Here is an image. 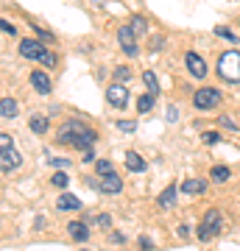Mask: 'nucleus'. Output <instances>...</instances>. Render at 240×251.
Instances as JSON below:
<instances>
[{"mask_svg": "<svg viewBox=\"0 0 240 251\" xmlns=\"http://www.w3.org/2000/svg\"><path fill=\"white\" fill-rule=\"evenodd\" d=\"M218 75L223 81H229V84H238L240 81V53L238 50L221 53V59H218Z\"/></svg>", "mask_w": 240, "mask_h": 251, "instance_id": "nucleus-1", "label": "nucleus"}, {"mask_svg": "<svg viewBox=\"0 0 240 251\" xmlns=\"http://www.w3.org/2000/svg\"><path fill=\"white\" fill-rule=\"evenodd\" d=\"M84 131H87V126L81 123V120H67V123L56 131V140H59V145H79Z\"/></svg>", "mask_w": 240, "mask_h": 251, "instance_id": "nucleus-2", "label": "nucleus"}, {"mask_svg": "<svg viewBox=\"0 0 240 251\" xmlns=\"http://www.w3.org/2000/svg\"><path fill=\"white\" fill-rule=\"evenodd\" d=\"M218 232H221V212H218V209H207L204 221H201V226H198V240L207 243Z\"/></svg>", "mask_w": 240, "mask_h": 251, "instance_id": "nucleus-3", "label": "nucleus"}, {"mask_svg": "<svg viewBox=\"0 0 240 251\" xmlns=\"http://www.w3.org/2000/svg\"><path fill=\"white\" fill-rule=\"evenodd\" d=\"M193 103H196V109H213V106H218L221 103V92L215 90V87H201V90L193 95Z\"/></svg>", "mask_w": 240, "mask_h": 251, "instance_id": "nucleus-4", "label": "nucleus"}, {"mask_svg": "<svg viewBox=\"0 0 240 251\" xmlns=\"http://www.w3.org/2000/svg\"><path fill=\"white\" fill-rule=\"evenodd\" d=\"M117 42H120V48L126 50V56L140 53V48H137V34L132 31V25H123L120 31H117Z\"/></svg>", "mask_w": 240, "mask_h": 251, "instance_id": "nucleus-5", "label": "nucleus"}, {"mask_svg": "<svg viewBox=\"0 0 240 251\" xmlns=\"http://www.w3.org/2000/svg\"><path fill=\"white\" fill-rule=\"evenodd\" d=\"M45 53H48L45 45L36 42V39H23V42H20V56H26V59H36V62H39Z\"/></svg>", "mask_w": 240, "mask_h": 251, "instance_id": "nucleus-6", "label": "nucleus"}, {"mask_svg": "<svg viewBox=\"0 0 240 251\" xmlns=\"http://www.w3.org/2000/svg\"><path fill=\"white\" fill-rule=\"evenodd\" d=\"M185 64H187V70H190L193 78H204V75H207V62L198 53H193V50L185 56Z\"/></svg>", "mask_w": 240, "mask_h": 251, "instance_id": "nucleus-7", "label": "nucleus"}, {"mask_svg": "<svg viewBox=\"0 0 240 251\" xmlns=\"http://www.w3.org/2000/svg\"><path fill=\"white\" fill-rule=\"evenodd\" d=\"M0 165H3V173H9V171H17L23 159H20V153L14 148H0Z\"/></svg>", "mask_w": 240, "mask_h": 251, "instance_id": "nucleus-8", "label": "nucleus"}, {"mask_svg": "<svg viewBox=\"0 0 240 251\" xmlns=\"http://www.w3.org/2000/svg\"><path fill=\"white\" fill-rule=\"evenodd\" d=\"M107 100L112 103V106L117 109H126V103H129V92H126V87H120V84H112L107 90Z\"/></svg>", "mask_w": 240, "mask_h": 251, "instance_id": "nucleus-9", "label": "nucleus"}, {"mask_svg": "<svg viewBox=\"0 0 240 251\" xmlns=\"http://www.w3.org/2000/svg\"><path fill=\"white\" fill-rule=\"evenodd\" d=\"M101 193H107V196H115V193H120L123 190V181L117 179L115 173H109V176H101Z\"/></svg>", "mask_w": 240, "mask_h": 251, "instance_id": "nucleus-10", "label": "nucleus"}, {"mask_svg": "<svg viewBox=\"0 0 240 251\" xmlns=\"http://www.w3.org/2000/svg\"><path fill=\"white\" fill-rule=\"evenodd\" d=\"M31 87H34L39 95H48V92H51V78H48V73H42V70L31 73Z\"/></svg>", "mask_w": 240, "mask_h": 251, "instance_id": "nucleus-11", "label": "nucleus"}, {"mask_svg": "<svg viewBox=\"0 0 240 251\" xmlns=\"http://www.w3.org/2000/svg\"><path fill=\"white\" fill-rule=\"evenodd\" d=\"M56 209H62V212H73V209H81V201L70 193H62V196L56 198Z\"/></svg>", "mask_w": 240, "mask_h": 251, "instance_id": "nucleus-12", "label": "nucleus"}, {"mask_svg": "<svg viewBox=\"0 0 240 251\" xmlns=\"http://www.w3.org/2000/svg\"><path fill=\"white\" fill-rule=\"evenodd\" d=\"M126 165H129V171H132V173H142V171H145V159H142L137 151L126 153Z\"/></svg>", "mask_w": 240, "mask_h": 251, "instance_id": "nucleus-13", "label": "nucleus"}, {"mask_svg": "<svg viewBox=\"0 0 240 251\" xmlns=\"http://www.w3.org/2000/svg\"><path fill=\"white\" fill-rule=\"evenodd\" d=\"M182 190H185L187 196H201L207 190V181H201V179H187L185 184H182Z\"/></svg>", "mask_w": 240, "mask_h": 251, "instance_id": "nucleus-14", "label": "nucleus"}, {"mask_svg": "<svg viewBox=\"0 0 240 251\" xmlns=\"http://www.w3.org/2000/svg\"><path fill=\"white\" fill-rule=\"evenodd\" d=\"M14 115H17V103H14V98H0V117H3V120H11Z\"/></svg>", "mask_w": 240, "mask_h": 251, "instance_id": "nucleus-15", "label": "nucleus"}, {"mask_svg": "<svg viewBox=\"0 0 240 251\" xmlns=\"http://www.w3.org/2000/svg\"><path fill=\"white\" fill-rule=\"evenodd\" d=\"M67 232H70V237H73V240H81V243H84V240L89 237L87 226H84V224H76V221H73V224L67 226Z\"/></svg>", "mask_w": 240, "mask_h": 251, "instance_id": "nucleus-16", "label": "nucleus"}, {"mask_svg": "<svg viewBox=\"0 0 240 251\" xmlns=\"http://www.w3.org/2000/svg\"><path fill=\"white\" fill-rule=\"evenodd\" d=\"M31 131H34V134H45V131H48V128H51V123H48V117H31Z\"/></svg>", "mask_w": 240, "mask_h": 251, "instance_id": "nucleus-17", "label": "nucleus"}, {"mask_svg": "<svg viewBox=\"0 0 240 251\" xmlns=\"http://www.w3.org/2000/svg\"><path fill=\"white\" fill-rule=\"evenodd\" d=\"M173 201H176V187L170 184L160 193V206H173Z\"/></svg>", "mask_w": 240, "mask_h": 251, "instance_id": "nucleus-18", "label": "nucleus"}, {"mask_svg": "<svg viewBox=\"0 0 240 251\" xmlns=\"http://www.w3.org/2000/svg\"><path fill=\"white\" fill-rule=\"evenodd\" d=\"M154 98H157L154 92H145V95H140V100H137V109H140L142 115H145V112H151V106H154Z\"/></svg>", "mask_w": 240, "mask_h": 251, "instance_id": "nucleus-19", "label": "nucleus"}, {"mask_svg": "<svg viewBox=\"0 0 240 251\" xmlns=\"http://www.w3.org/2000/svg\"><path fill=\"white\" fill-rule=\"evenodd\" d=\"M129 25H132V31H134L137 36H142L145 31H148V23H145V17H132V23H129Z\"/></svg>", "mask_w": 240, "mask_h": 251, "instance_id": "nucleus-20", "label": "nucleus"}, {"mask_svg": "<svg viewBox=\"0 0 240 251\" xmlns=\"http://www.w3.org/2000/svg\"><path fill=\"white\" fill-rule=\"evenodd\" d=\"M95 171H98V176H109V173H115V168H112L109 159H98L95 162Z\"/></svg>", "mask_w": 240, "mask_h": 251, "instance_id": "nucleus-21", "label": "nucleus"}, {"mask_svg": "<svg viewBox=\"0 0 240 251\" xmlns=\"http://www.w3.org/2000/svg\"><path fill=\"white\" fill-rule=\"evenodd\" d=\"M226 179H229V168H226V165L213 168V181H226Z\"/></svg>", "mask_w": 240, "mask_h": 251, "instance_id": "nucleus-22", "label": "nucleus"}, {"mask_svg": "<svg viewBox=\"0 0 240 251\" xmlns=\"http://www.w3.org/2000/svg\"><path fill=\"white\" fill-rule=\"evenodd\" d=\"M142 78H145V84H148V92H154V95L160 92V84H157V75H154L151 70H148V73H142Z\"/></svg>", "mask_w": 240, "mask_h": 251, "instance_id": "nucleus-23", "label": "nucleus"}, {"mask_svg": "<svg viewBox=\"0 0 240 251\" xmlns=\"http://www.w3.org/2000/svg\"><path fill=\"white\" fill-rule=\"evenodd\" d=\"M117 128L126 131V134H132L134 128H137V123H134V120H117Z\"/></svg>", "mask_w": 240, "mask_h": 251, "instance_id": "nucleus-24", "label": "nucleus"}, {"mask_svg": "<svg viewBox=\"0 0 240 251\" xmlns=\"http://www.w3.org/2000/svg\"><path fill=\"white\" fill-rule=\"evenodd\" d=\"M215 34H218V36H223V39H229V42H238V36L232 34L229 28H223V25H218V28H215Z\"/></svg>", "mask_w": 240, "mask_h": 251, "instance_id": "nucleus-25", "label": "nucleus"}, {"mask_svg": "<svg viewBox=\"0 0 240 251\" xmlns=\"http://www.w3.org/2000/svg\"><path fill=\"white\" fill-rule=\"evenodd\" d=\"M201 140H204L207 145H213V143H221V134H218V131H204Z\"/></svg>", "mask_w": 240, "mask_h": 251, "instance_id": "nucleus-26", "label": "nucleus"}, {"mask_svg": "<svg viewBox=\"0 0 240 251\" xmlns=\"http://www.w3.org/2000/svg\"><path fill=\"white\" fill-rule=\"evenodd\" d=\"M53 187H67V176H64L62 171L53 173Z\"/></svg>", "mask_w": 240, "mask_h": 251, "instance_id": "nucleus-27", "label": "nucleus"}, {"mask_svg": "<svg viewBox=\"0 0 240 251\" xmlns=\"http://www.w3.org/2000/svg\"><path fill=\"white\" fill-rule=\"evenodd\" d=\"M115 78L129 81V78H132V70H129V67H117V70H115Z\"/></svg>", "mask_w": 240, "mask_h": 251, "instance_id": "nucleus-28", "label": "nucleus"}, {"mask_svg": "<svg viewBox=\"0 0 240 251\" xmlns=\"http://www.w3.org/2000/svg\"><path fill=\"white\" fill-rule=\"evenodd\" d=\"M34 31H36V36H39L42 42H53V34H51V31H45V28H34Z\"/></svg>", "mask_w": 240, "mask_h": 251, "instance_id": "nucleus-29", "label": "nucleus"}, {"mask_svg": "<svg viewBox=\"0 0 240 251\" xmlns=\"http://www.w3.org/2000/svg\"><path fill=\"white\" fill-rule=\"evenodd\" d=\"M39 62H42V64H45V67H56V56H53V53H51V50H48V53H45V56H42V59H39Z\"/></svg>", "mask_w": 240, "mask_h": 251, "instance_id": "nucleus-30", "label": "nucleus"}, {"mask_svg": "<svg viewBox=\"0 0 240 251\" xmlns=\"http://www.w3.org/2000/svg\"><path fill=\"white\" fill-rule=\"evenodd\" d=\"M221 126H223V128H232V131H238V126H235V120H232V117H226V115L221 117Z\"/></svg>", "mask_w": 240, "mask_h": 251, "instance_id": "nucleus-31", "label": "nucleus"}, {"mask_svg": "<svg viewBox=\"0 0 240 251\" xmlns=\"http://www.w3.org/2000/svg\"><path fill=\"white\" fill-rule=\"evenodd\" d=\"M95 221H98V224L104 226V229H109V226H112V218H109V215H98Z\"/></svg>", "mask_w": 240, "mask_h": 251, "instance_id": "nucleus-32", "label": "nucleus"}, {"mask_svg": "<svg viewBox=\"0 0 240 251\" xmlns=\"http://www.w3.org/2000/svg\"><path fill=\"white\" fill-rule=\"evenodd\" d=\"M3 34H9V36H14L17 31H14V25H11L9 20H3Z\"/></svg>", "mask_w": 240, "mask_h": 251, "instance_id": "nucleus-33", "label": "nucleus"}, {"mask_svg": "<svg viewBox=\"0 0 240 251\" xmlns=\"http://www.w3.org/2000/svg\"><path fill=\"white\" fill-rule=\"evenodd\" d=\"M11 143H14V140H11L9 134H0V148H11Z\"/></svg>", "mask_w": 240, "mask_h": 251, "instance_id": "nucleus-34", "label": "nucleus"}, {"mask_svg": "<svg viewBox=\"0 0 240 251\" xmlns=\"http://www.w3.org/2000/svg\"><path fill=\"white\" fill-rule=\"evenodd\" d=\"M51 165H56V168H67L70 162H67V159H53V162H51Z\"/></svg>", "mask_w": 240, "mask_h": 251, "instance_id": "nucleus-35", "label": "nucleus"}, {"mask_svg": "<svg viewBox=\"0 0 240 251\" xmlns=\"http://www.w3.org/2000/svg\"><path fill=\"white\" fill-rule=\"evenodd\" d=\"M140 246H142V249H151L154 243H151V240H148V237H140Z\"/></svg>", "mask_w": 240, "mask_h": 251, "instance_id": "nucleus-36", "label": "nucleus"}, {"mask_svg": "<svg viewBox=\"0 0 240 251\" xmlns=\"http://www.w3.org/2000/svg\"><path fill=\"white\" fill-rule=\"evenodd\" d=\"M176 232H179V237H187V234H190V229H187V226H179Z\"/></svg>", "mask_w": 240, "mask_h": 251, "instance_id": "nucleus-37", "label": "nucleus"}, {"mask_svg": "<svg viewBox=\"0 0 240 251\" xmlns=\"http://www.w3.org/2000/svg\"><path fill=\"white\" fill-rule=\"evenodd\" d=\"M112 240H115V243H123V240H126V234H120V232H115V234H112Z\"/></svg>", "mask_w": 240, "mask_h": 251, "instance_id": "nucleus-38", "label": "nucleus"}, {"mask_svg": "<svg viewBox=\"0 0 240 251\" xmlns=\"http://www.w3.org/2000/svg\"><path fill=\"white\" fill-rule=\"evenodd\" d=\"M81 251H89V249H81Z\"/></svg>", "mask_w": 240, "mask_h": 251, "instance_id": "nucleus-39", "label": "nucleus"}]
</instances>
